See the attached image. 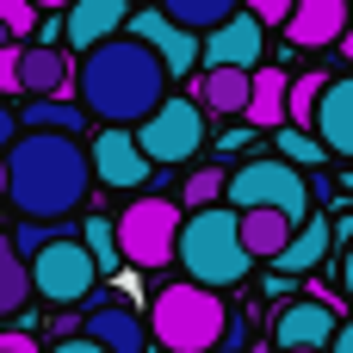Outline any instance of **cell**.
Segmentation results:
<instances>
[{
    "label": "cell",
    "instance_id": "obj_32",
    "mask_svg": "<svg viewBox=\"0 0 353 353\" xmlns=\"http://www.w3.org/2000/svg\"><path fill=\"white\" fill-rule=\"evenodd\" d=\"M242 6H248V12H254V19H261V25H285V19H292V6H298V0H242Z\"/></svg>",
    "mask_w": 353,
    "mask_h": 353
},
{
    "label": "cell",
    "instance_id": "obj_13",
    "mask_svg": "<svg viewBox=\"0 0 353 353\" xmlns=\"http://www.w3.org/2000/svg\"><path fill=\"white\" fill-rule=\"evenodd\" d=\"M62 31H68V43L87 56V50H99V43H112V37L130 31V0H74V6L62 12Z\"/></svg>",
    "mask_w": 353,
    "mask_h": 353
},
{
    "label": "cell",
    "instance_id": "obj_4",
    "mask_svg": "<svg viewBox=\"0 0 353 353\" xmlns=\"http://www.w3.org/2000/svg\"><path fill=\"white\" fill-rule=\"evenodd\" d=\"M149 335L161 353H211L230 335V304H223V292L192 285V279L161 285L149 304Z\"/></svg>",
    "mask_w": 353,
    "mask_h": 353
},
{
    "label": "cell",
    "instance_id": "obj_15",
    "mask_svg": "<svg viewBox=\"0 0 353 353\" xmlns=\"http://www.w3.org/2000/svg\"><path fill=\"white\" fill-rule=\"evenodd\" d=\"M81 68L56 43H25V93L31 99H81Z\"/></svg>",
    "mask_w": 353,
    "mask_h": 353
},
{
    "label": "cell",
    "instance_id": "obj_9",
    "mask_svg": "<svg viewBox=\"0 0 353 353\" xmlns=\"http://www.w3.org/2000/svg\"><path fill=\"white\" fill-rule=\"evenodd\" d=\"M130 37H143L161 62H168V74L174 81H186L199 62H205V43H199V31H186V25H174L161 6H137L130 12Z\"/></svg>",
    "mask_w": 353,
    "mask_h": 353
},
{
    "label": "cell",
    "instance_id": "obj_41",
    "mask_svg": "<svg viewBox=\"0 0 353 353\" xmlns=\"http://www.w3.org/2000/svg\"><path fill=\"white\" fill-rule=\"evenodd\" d=\"M6 186H12V168H6V155H0V199H6Z\"/></svg>",
    "mask_w": 353,
    "mask_h": 353
},
{
    "label": "cell",
    "instance_id": "obj_5",
    "mask_svg": "<svg viewBox=\"0 0 353 353\" xmlns=\"http://www.w3.org/2000/svg\"><path fill=\"white\" fill-rule=\"evenodd\" d=\"M223 205H236V211H285V217L304 223L310 217V180L285 155H267V161H248V168L230 174Z\"/></svg>",
    "mask_w": 353,
    "mask_h": 353
},
{
    "label": "cell",
    "instance_id": "obj_8",
    "mask_svg": "<svg viewBox=\"0 0 353 353\" xmlns=\"http://www.w3.org/2000/svg\"><path fill=\"white\" fill-rule=\"evenodd\" d=\"M137 143H143V155H149L155 168L192 161V155L205 149V105L186 99V93H168V105H161L155 118L137 124Z\"/></svg>",
    "mask_w": 353,
    "mask_h": 353
},
{
    "label": "cell",
    "instance_id": "obj_24",
    "mask_svg": "<svg viewBox=\"0 0 353 353\" xmlns=\"http://www.w3.org/2000/svg\"><path fill=\"white\" fill-rule=\"evenodd\" d=\"M329 236H335V223H304L298 236H292V248L279 254V273H292V279H304L323 254H329Z\"/></svg>",
    "mask_w": 353,
    "mask_h": 353
},
{
    "label": "cell",
    "instance_id": "obj_35",
    "mask_svg": "<svg viewBox=\"0 0 353 353\" xmlns=\"http://www.w3.org/2000/svg\"><path fill=\"white\" fill-rule=\"evenodd\" d=\"M223 353H248V323H242V310L230 316V335H223Z\"/></svg>",
    "mask_w": 353,
    "mask_h": 353
},
{
    "label": "cell",
    "instance_id": "obj_36",
    "mask_svg": "<svg viewBox=\"0 0 353 353\" xmlns=\"http://www.w3.org/2000/svg\"><path fill=\"white\" fill-rule=\"evenodd\" d=\"M310 298H316V304H335V310H341V298H347V292H341L335 279H310Z\"/></svg>",
    "mask_w": 353,
    "mask_h": 353
},
{
    "label": "cell",
    "instance_id": "obj_12",
    "mask_svg": "<svg viewBox=\"0 0 353 353\" xmlns=\"http://www.w3.org/2000/svg\"><path fill=\"white\" fill-rule=\"evenodd\" d=\"M261 56H267V25L242 6L230 25H217L211 37H205V68H261Z\"/></svg>",
    "mask_w": 353,
    "mask_h": 353
},
{
    "label": "cell",
    "instance_id": "obj_30",
    "mask_svg": "<svg viewBox=\"0 0 353 353\" xmlns=\"http://www.w3.org/2000/svg\"><path fill=\"white\" fill-rule=\"evenodd\" d=\"M0 25H6L19 43H31V37H37V6H31V0H0Z\"/></svg>",
    "mask_w": 353,
    "mask_h": 353
},
{
    "label": "cell",
    "instance_id": "obj_19",
    "mask_svg": "<svg viewBox=\"0 0 353 353\" xmlns=\"http://www.w3.org/2000/svg\"><path fill=\"white\" fill-rule=\"evenodd\" d=\"M292 118V74L285 68H254V99H248V118L254 130H279Z\"/></svg>",
    "mask_w": 353,
    "mask_h": 353
},
{
    "label": "cell",
    "instance_id": "obj_3",
    "mask_svg": "<svg viewBox=\"0 0 353 353\" xmlns=\"http://www.w3.org/2000/svg\"><path fill=\"white\" fill-rule=\"evenodd\" d=\"M180 267L192 285H211V292H230L248 279L254 254L242 242V211L236 205H205V211H186V230H180Z\"/></svg>",
    "mask_w": 353,
    "mask_h": 353
},
{
    "label": "cell",
    "instance_id": "obj_29",
    "mask_svg": "<svg viewBox=\"0 0 353 353\" xmlns=\"http://www.w3.org/2000/svg\"><path fill=\"white\" fill-rule=\"evenodd\" d=\"M223 192H230V174H223V168H199V174H186V211L223 205Z\"/></svg>",
    "mask_w": 353,
    "mask_h": 353
},
{
    "label": "cell",
    "instance_id": "obj_20",
    "mask_svg": "<svg viewBox=\"0 0 353 353\" xmlns=\"http://www.w3.org/2000/svg\"><path fill=\"white\" fill-rule=\"evenodd\" d=\"M298 230H304V223L285 217V211H242V242H248L254 261H279V254L292 248Z\"/></svg>",
    "mask_w": 353,
    "mask_h": 353
},
{
    "label": "cell",
    "instance_id": "obj_27",
    "mask_svg": "<svg viewBox=\"0 0 353 353\" xmlns=\"http://www.w3.org/2000/svg\"><path fill=\"white\" fill-rule=\"evenodd\" d=\"M81 242L93 248L99 273H112V267L124 261V248H118V223H105V217H87V223H81Z\"/></svg>",
    "mask_w": 353,
    "mask_h": 353
},
{
    "label": "cell",
    "instance_id": "obj_26",
    "mask_svg": "<svg viewBox=\"0 0 353 353\" xmlns=\"http://www.w3.org/2000/svg\"><path fill=\"white\" fill-rule=\"evenodd\" d=\"M62 236H81V223H74V230H68V223H37V217H19V223H12V248H19L25 261H37V254H43L50 242H62Z\"/></svg>",
    "mask_w": 353,
    "mask_h": 353
},
{
    "label": "cell",
    "instance_id": "obj_16",
    "mask_svg": "<svg viewBox=\"0 0 353 353\" xmlns=\"http://www.w3.org/2000/svg\"><path fill=\"white\" fill-rule=\"evenodd\" d=\"M192 99L217 118H248V99H254V74L248 68H199L192 74Z\"/></svg>",
    "mask_w": 353,
    "mask_h": 353
},
{
    "label": "cell",
    "instance_id": "obj_2",
    "mask_svg": "<svg viewBox=\"0 0 353 353\" xmlns=\"http://www.w3.org/2000/svg\"><path fill=\"white\" fill-rule=\"evenodd\" d=\"M6 168H12V186H6L12 211H19V217H37V223H56V217L81 211L93 155H87L74 137L31 130V137H19V143H12Z\"/></svg>",
    "mask_w": 353,
    "mask_h": 353
},
{
    "label": "cell",
    "instance_id": "obj_18",
    "mask_svg": "<svg viewBox=\"0 0 353 353\" xmlns=\"http://www.w3.org/2000/svg\"><path fill=\"white\" fill-rule=\"evenodd\" d=\"M316 137L329 143V155H347V161H353V74L329 81L323 112H316Z\"/></svg>",
    "mask_w": 353,
    "mask_h": 353
},
{
    "label": "cell",
    "instance_id": "obj_34",
    "mask_svg": "<svg viewBox=\"0 0 353 353\" xmlns=\"http://www.w3.org/2000/svg\"><path fill=\"white\" fill-rule=\"evenodd\" d=\"M12 143H19V112L0 99V155H12Z\"/></svg>",
    "mask_w": 353,
    "mask_h": 353
},
{
    "label": "cell",
    "instance_id": "obj_44",
    "mask_svg": "<svg viewBox=\"0 0 353 353\" xmlns=\"http://www.w3.org/2000/svg\"><path fill=\"white\" fill-rule=\"evenodd\" d=\"M341 186H347V192H353V174H347V180H341Z\"/></svg>",
    "mask_w": 353,
    "mask_h": 353
},
{
    "label": "cell",
    "instance_id": "obj_39",
    "mask_svg": "<svg viewBox=\"0 0 353 353\" xmlns=\"http://www.w3.org/2000/svg\"><path fill=\"white\" fill-rule=\"evenodd\" d=\"M329 353H353V323H341V335H335V347Z\"/></svg>",
    "mask_w": 353,
    "mask_h": 353
},
{
    "label": "cell",
    "instance_id": "obj_43",
    "mask_svg": "<svg viewBox=\"0 0 353 353\" xmlns=\"http://www.w3.org/2000/svg\"><path fill=\"white\" fill-rule=\"evenodd\" d=\"M6 43H19V37H12V31H6V25H0V50H6Z\"/></svg>",
    "mask_w": 353,
    "mask_h": 353
},
{
    "label": "cell",
    "instance_id": "obj_23",
    "mask_svg": "<svg viewBox=\"0 0 353 353\" xmlns=\"http://www.w3.org/2000/svg\"><path fill=\"white\" fill-rule=\"evenodd\" d=\"M155 6H161V12H168L174 25H186V31H205V37H211L217 25H230V19L242 12L236 0H155Z\"/></svg>",
    "mask_w": 353,
    "mask_h": 353
},
{
    "label": "cell",
    "instance_id": "obj_10",
    "mask_svg": "<svg viewBox=\"0 0 353 353\" xmlns=\"http://www.w3.org/2000/svg\"><path fill=\"white\" fill-rule=\"evenodd\" d=\"M335 335H341V310L335 304H316V298H298V304H279V316H273V341L279 353H298V347H335Z\"/></svg>",
    "mask_w": 353,
    "mask_h": 353
},
{
    "label": "cell",
    "instance_id": "obj_31",
    "mask_svg": "<svg viewBox=\"0 0 353 353\" xmlns=\"http://www.w3.org/2000/svg\"><path fill=\"white\" fill-rule=\"evenodd\" d=\"M0 93H25V43L0 50Z\"/></svg>",
    "mask_w": 353,
    "mask_h": 353
},
{
    "label": "cell",
    "instance_id": "obj_38",
    "mask_svg": "<svg viewBox=\"0 0 353 353\" xmlns=\"http://www.w3.org/2000/svg\"><path fill=\"white\" fill-rule=\"evenodd\" d=\"M248 137H254V130H223V137H217V149H223V155H236V149H242Z\"/></svg>",
    "mask_w": 353,
    "mask_h": 353
},
{
    "label": "cell",
    "instance_id": "obj_37",
    "mask_svg": "<svg viewBox=\"0 0 353 353\" xmlns=\"http://www.w3.org/2000/svg\"><path fill=\"white\" fill-rule=\"evenodd\" d=\"M50 353H105L99 341H87V335H68V341H56Z\"/></svg>",
    "mask_w": 353,
    "mask_h": 353
},
{
    "label": "cell",
    "instance_id": "obj_25",
    "mask_svg": "<svg viewBox=\"0 0 353 353\" xmlns=\"http://www.w3.org/2000/svg\"><path fill=\"white\" fill-rule=\"evenodd\" d=\"M335 74L310 68V74H292V130H316V112H323V93H329Z\"/></svg>",
    "mask_w": 353,
    "mask_h": 353
},
{
    "label": "cell",
    "instance_id": "obj_33",
    "mask_svg": "<svg viewBox=\"0 0 353 353\" xmlns=\"http://www.w3.org/2000/svg\"><path fill=\"white\" fill-rule=\"evenodd\" d=\"M0 353H37V335L31 329H0Z\"/></svg>",
    "mask_w": 353,
    "mask_h": 353
},
{
    "label": "cell",
    "instance_id": "obj_14",
    "mask_svg": "<svg viewBox=\"0 0 353 353\" xmlns=\"http://www.w3.org/2000/svg\"><path fill=\"white\" fill-rule=\"evenodd\" d=\"M347 19H353V0H298L292 19H285V43L298 50H329L347 37Z\"/></svg>",
    "mask_w": 353,
    "mask_h": 353
},
{
    "label": "cell",
    "instance_id": "obj_45",
    "mask_svg": "<svg viewBox=\"0 0 353 353\" xmlns=\"http://www.w3.org/2000/svg\"><path fill=\"white\" fill-rule=\"evenodd\" d=\"M298 353H323V347H298Z\"/></svg>",
    "mask_w": 353,
    "mask_h": 353
},
{
    "label": "cell",
    "instance_id": "obj_11",
    "mask_svg": "<svg viewBox=\"0 0 353 353\" xmlns=\"http://www.w3.org/2000/svg\"><path fill=\"white\" fill-rule=\"evenodd\" d=\"M87 155H93V180L99 186H143V180H155V161L143 155L137 130H99Z\"/></svg>",
    "mask_w": 353,
    "mask_h": 353
},
{
    "label": "cell",
    "instance_id": "obj_17",
    "mask_svg": "<svg viewBox=\"0 0 353 353\" xmlns=\"http://www.w3.org/2000/svg\"><path fill=\"white\" fill-rule=\"evenodd\" d=\"M87 341H99L105 353H149V323H137L130 304H93L87 310Z\"/></svg>",
    "mask_w": 353,
    "mask_h": 353
},
{
    "label": "cell",
    "instance_id": "obj_42",
    "mask_svg": "<svg viewBox=\"0 0 353 353\" xmlns=\"http://www.w3.org/2000/svg\"><path fill=\"white\" fill-rule=\"evenodd\" d=\"M341 56L353 62V19H347V37H341Z\"/></svg>",
    "mask_w": 353,
    "mask_h": 353
},
{
    "label": "cell",
    "instance_id": "obj_28",
    "mask_svg": "<svg viewBox=\"0 0 353 353\" xmlns=\"http://www.w3.org/2000/svg\"><path fill=\"white\" fill-rule=\"evenodd\" d=\"M273 137H279V155H285L292 168H316V161L329 155V143H323V137H310V130H285V124H279Z\"/></svg>",
    "mask_w": 353,
    "mask_h": 353
},
{
    "label": "cell",
    "instance_id": "obj_22",
    "mask_svg": "<svg viewBox=\"0 0 353 353\" xmlns=\"http://www.w3.org/2000/svg\"><path fill=\"white\" fill-rule=\"evenodd\" d=\"M31 298V261L12 248V236H0V316H19Z\"/></svg>",
    "mask_w": 353,
    "mask_h": 353
},
{
    "label": "cell",
    "instance_id": "obj_6",
    "mask_svg": "<svg viewBox=\"0 0 353 353\" xmlns=\"http://www.w3.org/2000/svg\"><path fill=\"white\" fill-rule=\"evenodd\" d=\"M180 230H186V217H180V205L174 199H130V211L118 217V248H124V267H143V273H155V267H168V261H180Z\"/></svg>",
    "mask_w": 353,
    "mask_h": 353
},
{
    "label": "cell",
    "instance_id": "obj_21",
    "mask_svg": "<svg viewBox=\"0 0 353 353\" xmlns=\"http://www.w3.org/2000/svg\"><path fill=\"white\" fill-rule=\"evenodd\" d=\"M19 124L25 130H50V137H74V130H87V105L81 99H31L19 112Z\"/></svg>",
    "mask_w": 353,
    "mask_h": 353
},
{
    "label": "cell",
    "instance_id": "obj_1",
    "mask_svg": "<svg viewBox=\"0 0 353 353\" xmlns=\"http://www.w3.org/2000/svg\"><path fill=\"white\" fill-rule=\"evenodd\" d=\"M81 105L93 112V118H105V124H143V118H155L161 105H168V62L143 43V37H112V43H99V50H87L81 56Z\"/></svg>",
    "mask_w": 353,
    "mask_h": 353
},
{
    "label": "cell",
    "instance_id": "obj_7",
    "mask_svg": "<svg viewBox=\"0 0 353 353\" xmlns=\"http://www.w3.org/2000/svg\"><path fill=\"white\" fill-rule=\"evenodd\" d=\"M99 279H105V273H99L93 248H87L81 236H62V242H50V248L31 261V292H37L43 304H56V310H74Z\"/></svg>",
    "mask_w": 353,
    "mask_h": 353
},
{
    "label": "cell",
    "instance_id": "obj_40",
    "mask_svg": "<svg viewBox=\"0 0 353 353\" xmlns=\"http://www.w3.org/2000/svg\"><path fill=\"white\" fill-rule=\"evenodd\" d=\"M341 292L353 298V242H347V261H341Z\"/></svg>",
    "mask_w": 353,
    "mask_h": 353
}]
</instances>
